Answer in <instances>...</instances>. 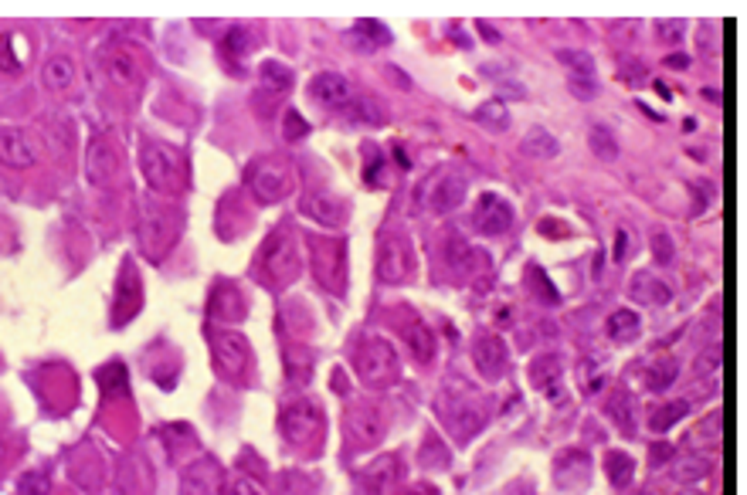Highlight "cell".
<instances>
[{
    "label": "cell",
    "instance_id": "obj_55",
    "mask_svg": "<svg viewBox=\"0 0 747 495\" xmlns=\"http://www.w3.org/2000/svg\"><path fill=\"white\" fill-rule=\"evenodd\" d=\"M639 495H649V492H639Z\"/></svg>",
    "mask_w": 747,
    "mask_h": 495
},
{
    "label": "cell",
    "instance_id": "obj_41",
    "mask_svg": "<svg viewBox=\"0 0 747 495\" xmlns=\"http://www.w3.org/2000/svg\"><path fill=\"white\" fill-rule=\"evenodd\" d=\"M48 492H51L48 472H28V475L21 479V495H48Z\"/></svg>",
    "mask_w": 747,
    "mask_h": 495
},
{
    "label": "cell",
    "instance_id": "obj_23",
    "mask_svg": "<svg viewBox=\"0 0 747 495\" xmlns=\"http://www.w3.org/2000/svg\"><path fill=\"white\" fill-rule=\"evenodd\" d=\"M75 61L65 51H51L41 65V82L48 92H68L75 86Z\"/></svg>",
    "mask_w": 747,
    "mask_h": 495
},
{
    "label": "cell",
    "instance_id": "obj_53",
    "mask_svg": "<svg viewBox=\"0 0 747 495\" xmlns=\"http://www.w3.org/2000/svg\"><path fill=\"white\" fill-rule=\"evenodd\" d=\"M676 495H706V492H700V489H679Z\"/></svg>",
    "mask_w": 747,
    "mask_h": 495
},
{
    "label": "cell",
    "instance_id": "obj_54",
    "mask_svg": "<svg viewBox=\"0 0 747 495\" xmlns=\"http://www.w3.org/2000/svg\"><path fill=\"white\" fill-rule=\"evenodd\" d=\"M0 458H4V441H0Z\"/></svg>",
    "mask_w": 747,
    "mask_h": 495
},
{
    "label": "cell",
    "instance_id": "obj_52",
    "mask_svg": "<svg viewBox=\"0 0 747 495\" xmlns=\"http://www.w3.org/2000/svg\"><path fill=\"white\" fill-rule=\"evenodd\" d=\"M652 88H656V92H660L662 99H673V92H670V86H666V82H656V86H652Z\"/></svg>",
    "mask_w": 747,
    "mask_h": 495
},
{
    "label": "cell",
    "instance_id": "obj_1",
    "mask_svg": "<svg viewBox=\"0 0 747 495\" xmlns=\"http://www.w3.org/2000/svg\"><path fill=\"white\" fill-rule=\"evenodd\" d=\"M299 241L289 224H282L269 241L262 245V258H259V272L269 289H282L299 275Z\"/></svg>",
    "mask_w": 747,
    "mask_h": 495
},
{
    "label": "cell",
    "instance_id": "obj_26",
    "mask_svg": "<svg viewBox=\"0 0 747 495\" xmlns=\"http://www.w3.org/2000/svg\"><path fill=\"white\" fill-rule=\"evenodd\" d=\"M303 211H306L309 218L320 220V224H330V228H337V224L347 220V204H343L340 197H326V194L309 197L306 204H303Z\"/></svg>",
    "mask_w": 747,
    "mask_h": 495
},
{
    "label": "cell",
    "instance_id": "obj_13",
    "mask_svg": "<svg viewBox=\"0 0 747 495\" xmlns=\"http://www.w3.org/2000/svg\"><path fill=\"white\" fill-rule=\"evenodd\" d=\"M41 157V146L28 130H0V163L11 170H28Z\"/></svg>",
    "mask_w": 747,
    "mask_h": 495
},
{
    "label": "cell",
    "instance_id": "obj_44",
    "mask_svg": "<svg viewBox=\"0 0 747 495\" xmlns=\"http://www.w3.org/2000/svg\"><path fill=\"white\" fill-rule=\"evenodd\" d=\"M228 495H265V492L259 489V482H251L249 475H235V479L228 482Z\"/></svg>",
    "mask_w": 747,
    "mask_h": 495
},
{
    "label": "cell",
    "instance_id": "obj_6",
    "mask_svg": "<svg viewBox=\"0 0 747 495\" xmlns=\"http://www.w3.org/2000/svg\"><path fill=\"white\" fill-rule=\"evenodd\" d=\"M343 431H347V441L353 448H374L384 435H387V421H384L381 408L374 404H351L347 408V418H343Z\"/></svg>",
    "mask_w": 747,
    "mask_h": 495
},
{
    "label": "cell",
    "instance_id": "obj_39",
    "mask_svg": "<svg viewBox=\"0 0 747 495\" xmlns=\"http://www.w3.org/2000/svg\"><path fill=\"white\" fill-rule=\"evenodd\" d=\"M476 119L483 122V126H489V130H496V132H503V130H510V116H506V105L503 103H486V105H479L476 109Z\"/></svg>",
    "mask_w": 747,
    "mask_h": 495
},
{
    "label": "cell",
    "instance_id": "obj_50",
    "mask_svg": "<svg viewBox=\"0 0 747 495\" xmlns=\"http://www.w3.org/2000/svg\"><path fill=\"white\" fill-rule=\"evenodd\" d=\"M687 65H689L687 55H670V58H666V68H679V72H683Z\"/></svg>",
    "mask_w": 747,
    "mask_h": 495
},
{
    "label": "cell",
    "instance_id": "obj_32",
    "mask_svg": "<svg viewBox=\"0 0 747 495\" xmlns=\"http://www.w3.org/2000/svg\"><path fill=\"white\" fill-rule=\"evenodd\" d=\"M676 374H679V364H676L673 356H662V360H652V366L645 370V387L652 393H662L673 387Z\"/></svg>",
    "mask_w": 747,
    "mask_h": 495
},
{
    "label": "cell",
    "instance_id": "obj_29",
    "mask_svg": "<svg viewBox=\"0 0 747 495\" xmlns=\"http://www.w3.org/2000/svg\"><path fill=\"white\" fill-rule=\"evenodd\" d=\"M720 437H724V418H720V410H714V414H710V421H700L687 435V448H693V452L720 448Z\"/></svg>",
    "mask_w": 747,
    "mask_h": 495
},
{
    "label": "cell",
    "instance_id": "obj_40",
    "mask_svg": "<svg viewBox=\"0 0 747 495\" xmlns=\"http://www.w3.org/2000/svg\"><path fill=\"white\" fill-rule=\"evenodd\" d=\"M259 75H262V86H272L276 92H289L293 88V72L286 65H278V61H265Z\"/></svg>",
    "mask_w": 747,
    "mask_h": 495
},
{
    "label": "cell",
    "instance_id": "obj_16",
    "mask_svg": "<svg viewBox=\"0 0 747 495\" xmlns=\"http://www.w3.org/2000/svg\"><path fill=\"white\" fill-rule=\"evenodd\" d=\"M119 166H123V160H119V149H116V143H113V136H92L88 153H86L88 180H92V184H105V180L116 176Z\"/></svg>",
    "mask_w": 747,
    "mask_h": 495
},
{
    "label": "cell",
    "instance_id": "obj_37",
    "mask_svg": "<svg viewBox=\"0 0 747 495\" xmlns=\"http://www.w3.org/2000/svg\"><path fill=\"white\" fill-rule=\"evenodd\" d=\"M588 140H591V149H595V157H598V160H605V163L618 160V140H615V132H612V130H605V126H595Z\"/></svg>",
    "mask_w": 747,
    "mask_h": 495
},
{
    "label": "cell",
    "instance_id": "obj_30",
    "mask_svg": "<svg viewBox=\"0 0 747 495\" xmlns=\"http://www.w3.org/2000/svg\"><path fill=\"white\" fill-rule=\"evenodd\" d=\"M520 149H524L527 157H533V160H554L557 149H560V143H557L554 132H547L543 126H533V130H527V136H524Z\"/></svg>",
    "mask_w": 747,
    "mask_h": 495
},
{
    "label": "cell",
    "instance_id": "obj_42",
    "mask_svg": "<svg viewBox=\"0 0 747 495\" xmlns=\"http://www.w3.org/2000/svg\"><path fill=\"white\" fill-rule=\"evenodd\" d=\"M649 245H652V255H656V262L660 265H670L673 262V238H670V234L666 231H656L652 234V241H649Z\"/></svg>",
    "mask_w": 747,
    "mask_h": 495
},
{
    "label": "cell",
    "instance_id": "obj_31",
    "mask_svg": "<svg viewBox=\"0 0 747 495\" xmlns=\"http://www.w3.org/2000/svg\"><path fill=\"white\" fill-rule=\"evenodd\" d=\"M605 475H608V482H612L615 489H629L632 479H635V462H632V454H625V452L605 454Z\"/></svg>",
    "mask_w": 747,
    "mask_h": 495
},
{
    "label": "cell",
    "instance_id": "obj_21",
    "mask_svg": "<svg viewBox=\"0 0 747 495\" xmlns=\"http://www.w3.org/2000/svg\"><path fill=\"white\" fill-rule=\"evenodd\" d=\"M530 380H533V387H537L543 397L557 400V397H560V391H564V364L557 360L554 353H547V356H537V360L530 364Z\"/></svg>",
    "mask_w": 747,
    "mask_h": 495
},
{
    "label": "cell",
    "instance_id": "obj_10",
    "mask_svg": "<svg viewBox=\"0 0 747 495\" xmlns=\"http://www.w3.org/2000/svg\"><path fill=\"white\" fill-rule=\"evenodd\" d=\"M99 68H103V75L113 82V86L119 88H136L140 82H143V58L132 51V48H126V44H113V48H105L103 58H99Z\"/></svg>",
    "mask_w": 747,
    "mask_h": 495
},
{
    "label": "cell",
    "instance_id": "obj_35",
    "mask_svg": "<svg viewBox=\"0 0 747 495\" xmlns=\"http://www.w3.org/2000/svg\"><path fill=\"white\" fill-rule=\"evenodd\" d=\"M605 414L612 418V421L622 428V431H632L635 428V418H632V397L629 391H615L612 393V400L605 404Z\"/></svg>",
    "mask_w": 747,
    "mask_h": 495
},
{
    "label": "cell",
    "instance_id": "obj_14",
    "mask_svg": "<svg viewBox=\"0 0 747 495\" xmlns=\"http://www.w3.org/2000/svg\"><path fill=\"white\" fill-rule=\"evenodd\" d=\"M445 258H449L455 275L483 278L493 272V262H489V255H486L483 248L469 245V241H462V238H449V241H445Z\"/></svg>",
    "mask_w": 747,
    "mask_h": 495
},
{
    "label": "cell",
    "instance_id": "obj_9",
    "mask_svg": "<svg viewBox=\"0 0 747 495\" xmlns=\"http://www.w3.org/2000/svg\"><path fill=\"white\" fill-rule=\"evenodd\" d=\"M251 190H255V197H259V201H282V197H289V194L296 190L293 163L278 160V157L255 163Z\"/></svg>",
    "mask_w": 747,
    "mask_h": 495
},
{
    "label": "cell",
    "instance_id": "obj_51",
    "mask_svg": "<svg viewBox=\"0 0 747 495\" xmlns=\"http://www.w3.org/2000/svg\"><path fill=\"white\" fill-rule=\"evenodd\" d=\"M405 495H439V489H432V485H411Z\"/></svg>",
    "mask_w": 747,
    "mask_h": 495
},
{
    "label": "cell",
    "instance_id": "obj_36",
    "mask_svg": "<svg viewBox=\"0 0 747 495\" xmlns=\"http://www.w3.org/2000/svg\"><path fill=\"white\" fill-rule=\"evenodd\" d=\"M706 472H710V462H706L704 454H689V458H679V462H676L670 475H673V479L679 482V485H683V482H700V479H706Z\"/></svg>",
    "mask_w": 747,
    "mask_h": 495
},
{
    "label": "cell",
    "instance_id": "obj_7",
    "mask_svg": "<svg viewBox=\"0 0 747 495\" xmlns=\"http://www.w3.org/2000/svg\"><path fill=\"white\" fill-rule=\"evenodd\" d=\"M278 424H282V435L293 445H306L323 431V408L313 397H299V400L282 408V421Z\"/></svg>",
    "mask_w": 747,
    "mask_h": 495
},
{
    "label": "cell",
    "instance_id": "obj_3",
    "mask_svg": "<svg viewBox=\"0 0 747 495\" xmlns=\"http://www.w3.org/2000/svg\"><path fill=\"white\" fill-rule=\"evenodd\" d=\"M466 190H469V180L462 170L455 166H442L439 174H432L418 190V201L425 207L428 214H452L455 207L466 201Z\"/></svg>",
    "mask_w": 747,
    "mask_h": 495
},
{
    "label": "cell",
    "instance_id": "obj_12",
    "mask_svg": "<svg viewBox=\"0 0 747 495\" xmlns=\"http://www.w3.org/2000/svg\"><path fill=\"white\" fill-rule=\"evenodd\" d=\"M211 350H214V364H218L228 377H241L251 360V350H249V343H245V336L235 333V329H218L214 339H211Z\"/></svg>",
    "mask_w": 747,
    "mask_h": 495
},
{
    "label": "cell",
    "instance_id": "obj_45",
    "mask_svg": "<svg viewBox=\"0 0 747 495\" xmlns=\"http://www.w3.org/2000/svg\"><path fill=\"white\" fill-rule=\"evenodd\" d=\"M632 234L625 231V228H618L615 231V251H612V258H615V262H625V258H629L632 251Z\"/></svg>",
    "mask_w": 747,
    "mask_h": 495
},
{
    "label": "cell",
    "instance_id": "obj_5",
    "mask_svg": "<svg viewBox=\"0 0 747 495\" xmlns=\"http://www.w3.org/2000/svg\"><path fill=\"white\" fill-rule=\"evenodd\" d=\"M414 275V245L405 234H384L378 241V278L384 285H405Z\"/></svg>",
    "mask_w": 747,
    "mask_h": 495
},
{
    "label": "cell",
    "instance_id": "obj_33",
    "mask_svg": "<svg viewBox=\"0 0 747 495\" xmlns=\"http://www.w3.org/2000/svg\"><path fill=\"white\" fill-rule=\"evenodd\" d=\"M343 112L351 116V122H360V126H384L387 122V109L378 99H353Z\"/></svg>",
    "mask_w": 747,
    "mask_h": 495
},
{
    "label": "cell",
    "instance_id": "obj_34",
    "mask_svg": "<svg viewBox=\"0 0 747 495\" xmlns=\"http://www.w3.org/2000/svg\"><path fill=\"white\" fill-rule=\"evenodd\" d=\"M689 414V404L687 400H670V404H662L660 410H652L649 414V428L652 431H670L676 421H683Z\"/></svg>",
    "mask_w": 747,
    "mask_h": 495
},
{
    "label": "cell",
    "instance_id": "obj_24",
    "mask_svg": "<svg viewBox=\"0 0 747 495\" xmlns=\"http://www.w3.org/2000/svg\"><path fill=\"white\" fill-rule=\"evenodd\" d=\"M221 485V468L214 462H197L184 472V495H214Z\"/></svg>",
    "mask_w": 747,
    "mask_h": 495
},
{
    "label": "cell",
    "instance_id": "obj_19",
    "mask_svg": "<svg viewBox=\"0 0 747 495\" xmlns=\"http://www.w3.org/2000/svg\"><path fill=\"white\" fill-rule=\"evenodd\" d=\"M554 479L560 489H585L588 479H591V458H588L581 448H571V452L557 454Z\"/></svg>",
    "mask_w": 747,
    "mask_h": 495
},
{
    "label": "cell",
    "instance_id": "obj_2",
    "mask_svg": "<svg viewBox=\"0 0 747 495\" xmlns=\"http://www.w3.org/2000/svg\"><path fill=\"white\" fill-rule=\"evenodd\" d=\"M140 166L143 176L153 190L160 194H177L184 187V157L177 153L174 146L167 143H147L140 153Z\"/></svg>",
    "mask_w": 747,
    "mask_h": 495
},
{
    "label": "cell",
    "instance_id": "obj_4",
    "mask_svg": "<svg viewBox=\"0 0 747 495\" xmlns=\"http://www.w3.org/2000/svg\"><path fill=\"white\" fill-rule=\"evenodd\" d=\"M353 364H357L360 380L370 383V387H387V383H395L397 370H401L395 346H391L387 339H381V336H374V339L360 343V350H357V356H353Z\"/></svg>",
    "mask_w": 747,
    "mask_h": 495
},
{
    "label": "cell",
    "instance_id": "obj_49",
    "mask_svg": "<svg viewBox=\"0 0 747 495\" xmlns=\"http://www.w3.org/2000/svg\"><path fill=\"white\" fill-rule=\"evenodd\" d=\"M706 366H710V370H717V366H720V346H714L710 353H704V356H700V370H706Z\"/></svg>",
    "mask_w": 747,
    "mask_h": 495
},
{
    "label": "cell",
    "instance_id": "obj_48",
    "mask_svg": "<svg viewBox=\"0 0 747 495\" xmlns=\"http://www.w3.org/2000/svg\"><path fill=\"white\" fill-rule=\"evenodd\" d=\"M656 28L662 31V38H666V41H676V38H679V31H683V21H660Z\"/></svg>",
    "mask_w": 747,
    "mask_h": 495
},
{
    "label": "cell",
    "instance_id": "obj_11",
    "mask_svg": "<svg viewBox=\"0 0 747 495\" xmlns=\"http://www.w3.org/2000/svg\"><path fill=\"white\" fill-rule=\"evenodd\" d=\"M513 220H516V214H513L510 201L499 197V194H483V197L476 201V207H472V224H476V231L486 234V238L506 234L513 228Z\"/></svg>",
    "mask_w": 747,
    "mask_h": 495
},
{
    "label": "cell",
    "instance_id": "obj_8",
    "mask_svg": "<svg viewBox=\"0 0 747 495\" xmlns=\"http://www.w3.org/2000/svg\"><path fill=\"white\" fill-rule=\"evenodd\" d=\"M313 272L323 289H347V245L343 241H313Z\"/></svg>",
    "mask_w": 747,
    "mask_h": 495
},
{
    "label": "cell",
    "instance_id": "obj_17",
    "mask_svg": "<svg viewBox=\"0 0 747 495\" xmlns=\"http://www.w3.org/2000/svg\"><path fill=\"white\" fill-rule=\"evenodd\" d=\"M472 360H476V370H479L486 380H499L503 374H506V366H510V353H506V343H503L496 333H486L476 339Z\"/></svg>",
    "mask_w": 747,
    "mask_h": 495
},
{
    "label": "cell",
    "instance_id": "obj_43",
    "mask_svg": "<svg viewBox=\"0 0 747 495\" xmlns=\"http://www.w3.org/2000/svg\"><path fill=\"white\" fill-rule=\"evenodd\" d=\"M568 88H571L574 99H581V103H591L598 95V82L595 78H568Z\"/></svg>",
    "mask_w": 747,
    "mask_h": 495
},
{
    "label": "cell",
    "instance_id": "obj_28",
    "mask_svg": "<svg viewBox=\"0 0 747 495\" xmlns=\"http://www.w3.org/2000/svg\"><path fill=\"white\" fill-rule=\"evenodd\" d=\"M353 38L351 44L357 48V51H378V48H384V44H391V34H387V28H384L381 21H357L351 31Z\"/></svg>",
    "mask_w": 747,
    "mask_h": 495
},
{
    "label": "cell",
    "instance_id": "obj_22",
    "mask_svg": "<svg viewBox=\"0 0 747 495\" xmlns=\"http://www.w3.org/2000/svg\"><path fill=\"white\" fill-rule=\"evenodd\" d=\"M140 312V275H132V265L123 268V278L116 285V312H113V326H126Z\"/></svg>",
    "mask_w": 747,
    "mask_h": 495
},
{
    "label": "cell",
    "instance_id": "obj_18",
    "mask_svg": "<svg viewBox=\"0 0 747 495\" xmlns=\"http://www.w3.org/2000/svg\"><path fill=\"white\" fill-rule=\"evenodd\" d=\"M360 485L367 495H395V489L401 485V458L397 454H384L378 462L360 472Z\"/></svg>",
    "mask_w": 747,
    "mask_h": 495
},
{
    "label": "cell",
    "instance_id": "obj_46",
    "mask_svg": "<svg viewBox=\"0 0 747 495\" xmlns=\"http://www.w3.org/2000/svg\"><path fill=\"white\" fill-rule=\"evenodd\" d=\"M309 126L299 119V112H286V140H299V136H306Z\"/></svg>",
    "mask_w": 747,
    "mask_h": 495
},
{
    "label": "cell",
    "instance_id": "obj_25",
    "mask_svg": "<svg viewBox=\"0 0 747 495\" xmlns=\"http://www.w3.org/2000/svg\"><path fill=\"white\" fill-rule=\"evenodd\" d=\"M632 299L635 302H645V306H670L673 292H670V285L662 278H652L642 272V275L632 278Z\"/></svg>",
    "mask_w": 747,
    "mask_h": 495
},
{
    "label": "cell",
    "instance_id": "obj_20",
    "mask_svg": "<svg viewBox=\"0 0 747 495\" xmlns=\"http://www.w3.org/2000/svg\"><path fill=\"white\" fill-rule=\"evenodd\" d=\"M405 343H408V353L414 356V364H432L435 360V350H439V343H435V333H432V326H428L425 320H418L414 312L408 316V322H405Z\"/></svg>",
    "mask_w": 747,
    "mask_h": 495
},
{
    "label": "cell",
    "instance_id": "obj_47",
    "mask_svg": "<svg viewBox=\"0 0 747 495\" xmlns=\"http://www.w3.org/2000/svg\"><path fill=\"white\" fill-rule=\"evenodd\" d=\"M673 454V445H666V441H660V445H652V452H649V462H652V468H662V462Z\"/></svg>",
    "mask_w": 747,
    "mask_h": 495
},
{
    "label": "cell",
    "instance_id": "obj_15",
    "mask_svg": "<svg viewBox=\"0 0 747 495\" xmlns=\"http://www.w3.org/2000/svg\"><path fill=\"white\" fill-rule=\"evenodd\" d=\"M309 95H313L320 105H326V109H347V105L357 99L353 82L340 72H320L316 75V78L309 82Z\"/></svg>",
    "mask_w": 747,
    "mask_h": 495
},
{
    "label": "cell",
    "instance_id": "obj_27",
    "mask_svg": "<svg viewBox=\"0 0 747 495\" xmlns=\"http://www.w3.org/2000/svg\"><path fill=\"white\" fill-rule=\"evenodd\" d=\"M639 329H642V320H639V312H632V309H615V312L605 320V333H608L612 343H632V339L639 336Z\"/></svg>",
    "mask_w": 747,
    "mask_h": 495
},
{
    "label": "cell",
    "instance_id": "obj_38",
    "mask_svg": "<svg viewBox=\"0 0 747 495\" xmlns=\"http://www.w3.org/2000/svg\"><path fill=\"white\" fill-rule=\"evenodd\" d=\"M557 58L564 61L571 78H595V58L588 51H557Z\"/></svg>",
    "mask_w": 747,
    "mask_h": 495
}]
</instances>
